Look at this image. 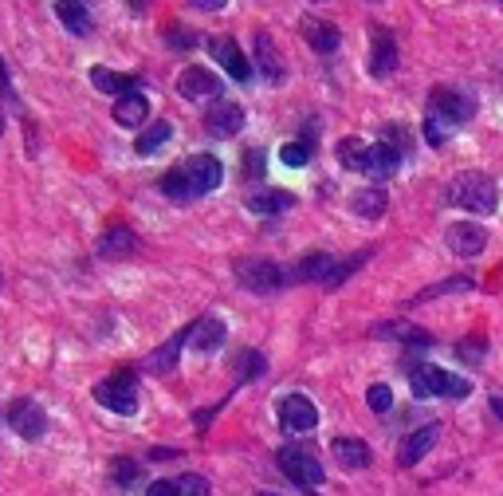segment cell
Returning a JSON list of instances; mask_svg holds the SVG:
<instances>
[{"label": "cell", "instance_id": "22", "mask_svg": "<svg viewBox=\"0 0 503 496\" xmlns=\"http://www.w3.org/2000/svg\"><path fill=\"white\" fill-rule=\"evenodd\" d=\"M91 83L99 87L103 94H134V75H123V71H111V67H91Z\"/></svg>", "mask_w": 503, "mask_h": 496}, {"label": "cell", "instance_id": "11", "mask_svg": "<svg viewBox=\"0 0 503 496\" xmlns=\"http://www.w3.org/2000/svg\"><path fill=\"white\" fill-rule=\"evenodd\" d=\"M224 83L212 75L209 67H185L182 71V79H177V91L185 94V99H193V103H205V99H217Z\"/></svg>", "mask_w": 503, "mask_h": 496}, {"label": "cell", "instance_id": "37", "mask_svg": "<svg viewBox=\"0 0 503 496\" xmlns=\"http://www.w3.org/2000/svg\"><path fill=\"white\" fill-rule=\"evenodd\" d=\"M165 44H170L173 52H193V47H197V32H189V28H170V32H165Z\"/></svg>", "mask_w": 503, "mask_h": 496}, {"label": "cell", "instance_id": "41", "mask_svg": "<svg viewBox=\"0 0 503 496\" xmlns=\"http://www.w3.org/2000/svg\"><path fill=\"white\" fill-rule=\"evenodd\" d=\"M464 288H468V280H449V283H437V288H429L425 295H417V303L433 300V295H440V292H464Z\"/></svg>", "mask_w": 503, "mask_h": 496}, {"label": "cell", "instance_id": "30", "mask_svg": "<svg viewBox=\"0 0 503 496\" xmlns=\"http://www.w3.org/2000/svg\"><path fill=\"white\" fill-rule=\"evenodd\" d=\"M386 193H381V189H358V193L350 197V209L358 213V217H381V213H386Z\"/></svg>", "mask_w": 503, "mask_h": 496}, {"label": "cell", "instance_id": "6", "mask_svg": "<svg viewBox=\"0 0 503 496\" xmlns=\"http://www.w3.org/2000/svg\"><path fill=\"white\" fill-rule=\"evenodd\" d=\"M182 174H185V185L193 197H205L224 182V165L212 158V154H193V158H185Z\"/></svg>", "mask_w": 503, "mask_h": 496}, {"label": "cell", "instance_id": "8", "mask_svg": "<svg viewBox=\"0 0 503 496\" xmlns=\"http://www.w3.org/2000/svg\"><path fill=\"white\" fill-rule=\"evenodd\" d=\"M8 425L24 437V441H35V437H44V430H47V413H44L40 402L16 398V402L8 406Z\"/></svg>", "mask_w": 503, "mask_h": 496}, {"label": "cell", "instance_id": "32", "mask_svg": "<svg viewBox=\"0 0 503 496\" xmlns=\"http://www.w3.org/2000/svg\"><path fill=\"white\" fill-rule=\"evenodd\" d=\"M374 335L378 339H401V342H429V331H421V327H409V323H381V327H374Z\"/></svg>", "mask_w": 503, "mask_h": 496}, {"label": "cell", "instance_id": "18", "mask_svg": "<svg viewBox=\"0 0 503 496\" xmlns=\"http://www.w3.org/2000/svg\"><path fill=\"white\" fill-rule=\"evenodd\" d=\"M401 165V150L390 146V142H374L370 146V158H366V174L370 177H393Z\"/></svg>", "mask_w": 503, "mask_h": 496}, {"label": "cell", "instance_id": "29", "mask_svg": "<svg viewBox=\"0 0 503 496\" xmlns=\"http://www.w3.org/2000/svg\"><path fill=\"white\" fill-rule=\"evenodd\" d=\"M170 134H173V130H170V123H150V126L138 134L134 150L142 154V158H150V154H158V150L165 146V142H170Z\"/></svg>", "mask_w": 503, "mask_h": 496}, {"label": "cell", "instance_id": "19", "mask_svg": "<svg viewBox=\"0 0 503 496\" xmlns=\"http://www.w3.org/2000/svg\"><path fill=\"white\" fill-rule=\"evenodd\" d=\"M398 67V44L386 28H374V55H370V71L374 75H390Z\"/></svg>", "mask_w": 503, "mask_h": 496}, {"label": "cell", "instance_id": "28", "mask_svg": "<svg viewBox=\"0 0 503 496\" xmlns=\"http://www.w3.org/2000/svg\"><path fill=\"white\" fill-rule=\"evenodd\" d=\"M366 158H370V142H362V138H342L339 142V162L346 165V170L366 174Z\"/></svg>", "mask_w": 503, "mask_h": 496}, {"label": "cell", "instance_id": "24", "mask_svg": "<svg viewBox=\"0 0 503 496\" xmlns=\"http://www.w3.org/2000/svg\"><path fill=\"white\" fill-rule=\"evenodd\" d=\"M55 16L64 20V28L71 35L91 32V12H87V5H79V0H55Z\"/></svg>", "mask_w": 503, "mask_h": 496}, {"label": "cell", "instance_id": "43", "mask_svg": "<svg viewBox=\"0 0 503 496\" xmlns=\"http://www.w3.org/2000/svg\"><path fill=\"white\" fill-rule=\"evenodd\" d=\"M480 351H484V335L476 342H464V347H460V354H468V359H480Z\"/></svg>", "mask_w": 503, "mask_h": 496}, {"label": "cell", "instance_id": "45", "mask_svg": "<svg viewBox=\"0 0 503 496\" xmlns=\"http://www.w3.org/2000/svg\"><path fill=\"white\" fill-rule=\"evenodd\" d=\"M0 91H8V67H5V59H0Z\"/></svg>", "mask_w": 503, "mask_h": 496}, {"label": "cell", "instance_id": "17", "mask_svg": "<svg viewBox=\"0 0 503 496\" xmlns=\"http://www.w3.org/2000/svg\"><path fill=\"white\" fill-rule=\"evenodd\" d=\"M248 209L256 217H280V213L295 209V193H287V189H260V193L248 197Z\"/></svg>", "mask_w": 503, "mask_h": 496}, {"label": "cell", "instance_id": "31", "mask_svg": "<svg viewBox=\"0 0 503 496\" xmlns=\"http://www.w3.org/2000/svg\"><path fill=\"white\" fill-rule=\"evenodd\" d=\"M111 481L118 484V489H134V484H142V461L114 457L111 461Z\"/></svg>", "mask_w": 503, "mask_h": 496}, {"label": "cell", "instance_id": "15", "mask_svg": "<svg viewBox=\"0 0 503 496\" xmlns=\"http://www.w3.org/2000/svg\"><path fill=\"white\" fill-rule=\"evenodd\" d=\"M303 40L311 44V52H319V55H330V52H339V44H342V32L334 28L330 20L307 16V20H303Z\"/></svg>", "mask_w": 503, "mask_h": 496}, {"label": "cell", "instance_id": "38", "mask_svg": "<svg viewBox=\"0 0 503 496\" xmlns=\"http://www.w3.org/2000/svg\"><path fill=\"white\" fill-rule=\"evenodd\" d=\"M366 402H370V410H374V413H386V410H393V390L378 382V386H370Z\"/></svg>", "mask_w": 503, "mask_h": 496}, {"label": "cell", "instance_id": "47", "mask_svg": "<svg viewBox=\"0 0 503 496\" xmlns=\"http://www.w3.org/2000/svg\"><path fill=\"white\" fill-rule=\"evenodd\" d=\"M492 406H496V413H499V418H503V398H492Z\"/></svg>", "mask_w": 503, "mask_h": 496}, {"label": "cell", "instance_id": "27", "mask_svg": "<svg viewBox=\"0 0 503 496\" xmlns=\"http://www.w3.org/2000/svg\"><path fill=\"white\" fill-rule=\"evenodd\" d=\"M185 339H189V327L185 331H177V335L165 342V347H158L146 359V371H153V374H162V371H170V366L177 362V354H182V347H185Z\"/></svg>", "mask_w": 503, "mask_h": 496}, {"label": "cell", "instance_id": "26", "mask_svg": "<svg viewBox=\"0 0 503 496\" xmlns=\"http://www.w3.org/2000/svg\"><path fill=\"white\" fill-rule=\"evenodd\" d=\"M330 272H334V260H330L327 253H311V256H303V260L295 264V280H299V283H311V280H322V283H327Z\"/></svg>", "mask_w": 503, "mask_h": 496}, {"label": "cell", "instance_id": "4", "mask_svg": "<svg viewBox=\"0 0 503 496\" xmlns=\"http://www.w3.org/2000/svg\"><path fill=\"white\" fill-rule=\"evenodd\" d=\"M472 111H476V103H472V94L464 87H437L433 94H429V111L425 114H433L445 126L457 130L460 123H468Z\"/></svg>", "mask_w": 503, "mask_h": 496}, {"label": "cell", "instance_id": "20", "mask_svg": "<svg viewBox=\"0 0 503 496\" xmlns=\"http://www.w3.org/2000/svg\"><path fill=\"white\" fill-rule=\"evenodd\" d=\"M334 461L342 469H366L370 465V445L358 441V437H334Z\"/></svg>", "mask_w": 503, "mask_h": 496}, {"label": "cell", "instance_id": "16", "mask_svg": "<svg viewBox=\"0 0 503 496\" xmlns=\"http://www.w3.org/2000/svg\"><path fill=\"white\" fill-rule=\"evenodd\" d=\"M224 335H229V331H224V323H221L217 315H205L201 323L189 327V342H193V347H197L201 354L221 351V347H224Z\"/></svg>", "mask_w": 503, "mask_h": 496}, {"label": "cell", "instance_id": "46", "mask_svg": "<svg viewBox=\"0 0 503 496\" xmlns=\"http://www.w3.org/2000/svg\"><path fill=\"white\" fill-rule=\"evenodd\" d=\"M126 5H130V8H146L150 0H126Z\"/></svg>", "mask_w": 503, "mask_h": 496}, {"label": "cell", "instance_id": "21", "mask_svg": "<svg viewBox=\"0 0 503 496\" xmlns=\"http://www.w3.org/2000/svg\"><path fill=\"white\" fill-rule=\"evenodd\" d=\"M256 59H260V71L268 83H283V59L275 52V40L268 32H256Z\"/></svg>", "mask_w": 503, "mask_h": 496}, {"label": "cell", "instance_id": "14", "mask_svg": "<svg viewBox=\"0 0 503 496\" xmlns=\"http://www.w3.org/2000/svg\"><path fill=\"white\" fill-rule=\"evenodd\" d=\"M205 123H209V130L217 138H236L244 130V106L241 103H217L205 114Z\"/></svg>", "mask_w": 503, "mask_h": 496}, {"label": "cell", "instance_id": "13", "mask_svg": "<svg viewBox=\"0 0 503 496\" xmlns=\"http://www.w3.org/2000/svg\"><path fill=\"white\" fill-rule=\"evenodd\" d=\"M437 433H440V425H437V422H429V425H421V430H413V433L401 441L398 461H401L405 469H413L417 461H425V453L437 445Z\"/></svg>", "mask_w": 503, "mask_h": 496}, {"label": "cell", "instance_id": "36", "mask_svg": "<svg viewBox=\"0 0 503 496\" xmlns=\"http://www.w3.org/2000/svg\"><path fill=\"white\" fill-rule=\"evenodd\" d=\"M209 481L201 477V472H185V477H177V496H209Z\"/></svg>", "mask_w": 503, "mask_h": 496}, {"label": "cell", "instance_id": "49", "mask_svg": "<svg viewBox=\"0 0 503 496\" xmlns=\"http://www.w3.org/2000/svg\"><path fill=\"white\" fill-rule=\"evenodd\" d=\"M260 496H275V492H260Z\"/></svg>", "mask_w": 503, "mask_h": 496}, {"label": "cell", "instance_id": "35", "mask_svg": "<svg viewBox=\"0 0 503 496\" xmlns=\"http://www.w3.org/2000/svg\"><path fill=\"white\" fill-rule=\"evenodd\" d=\"M263 366H268V359H263L260 351H241V354H236V378H256V374H263Z\"/></svg>", "mask_w": 503, "mask_h": 496}, {"label": "cell", "instance_id": "39", "mask_svg": "<svg viewBox=\"0 0 503 496\" xmlns=\"http://www.w3.org/2000/svg\"><path fill=\"white\" fill-rule=\"evenodd\" d=\"M449 130L452 126H445V123H440V118H433V114H425V142H429V146H445V138H449Z\"/></svg>", "mask_w": 503, "mask_h": 496}, {"label": "cell", "instance_id": "2", "mask_svg": "<svg viewBox=\"0 0 503 496\" xmlns=\"http://www.w3.org/2000/svg\"><path fill=\"white\" fill-rule=\"evenodd\" d=\"M413 394L417 398H468L472 394V382L468 378H457L440 366H417L413 371Z\"/></svg>", "mask_w": 503, "mask_h": 496}, {"label": "cell", "instance_id": "3", "mask_svg": "<svg viewBox=\"0 0 503 496\" xmlns=\"http://www.w3.org/2000/svg\"><path fill=\"white\" fill-rule=\"evenodd\" d=\"M280 469L299 484V489H319V484L327 481L322 461L311 453V449H303V445H283L280 449Z\"/></svg>", "mask_w": 503, "mask_h": 496}, {"label": "cell", "instance_id": "33", "mask_svg": "<svg viewBox=\"0 0 503 496\" xmlns=\"http://www.w3.org/2000/svg\"><path fill=\"white\" fill-rule=\"evenodd\" d=\"M311 154H315V146H311V138H291V142H283V150H280V158L283 165H307L311 162Z\"/></svg>", "mask_w": 503, "mask_h": 496}, {"label": "cell", "instance_id": "34", "mask_svg": "<svg viewBox=\"0 0 503 496\" xmlns=\"http://www.w3.org/2000/svg\"><path fill=\"white\" fill-rule=\"evenodd\" d=\"M162 193L165 197H173V201H189L193 193H189V185H185V174H182V165L170 174H162Z\"/></svg>", "mask_w": 503, "mask_h": 496}, {"label": "cell", "instance_id": "48", "mask_svg": "<svg viewBox=\"0 0 503 496\" xmlns=\"http://www.w3.org/2000/svg\"><path fill=\"white\" fill-rule=\"evenodd\" d=\"M0 134H5V114H0Z\"/></svg>", "mask_w": 503, "mask_h": 496}, {"label": "cell", "instance_id": "25", "mask_svg": "<svg viewBox=\"0 0 503 496\" xmlns=\"http://www.w3.org/2000/svg\"><path fill=\"white\" fill-rule=\"evenodd\" d=\"M130 253H134V233H130L126 224H114V229H106V233H103V241H99V256L118 260V256H130Z\"/></svg>", "mask_w": 503, "mask_h": 496}, {"label": "cell", "instance_id": "12", "mask_svg": "<svg viewBox=\"0 0 503 496\" xmlns=\"http://www.w3.org/2000/svg\"><path fill=\"white\" fill-rule=\"evenodd\" d=\"M445 241L457 256H480L488 248V229H480V224H472V221H457V224H449Z\"/></svg>", "mask_w": 503, "mask_h": 496}, {"label": "cell", "instance_id": "42", "mask_svg": "<svg viewBox=\"0 0 503 496\" xmlns=\"http://www.w3.org/2000/svg\"><path fill=\"white\" fill-rule=\"evenodd\" d=\"M146 496H177V484L173 481H153Z\"/></svg>", "mask_w": 503, "mask_h": 496}, {"label": "cell", "instance_id": "5", "mask_svg": "<svg viewBox=\"0 0 503 496\" xmlns=\"http://www.w3.org/2000/svg\"><path fill=\"white\" fill-rule=\"evenodd\" d=\"M94 398H99V406L106 410H114V413H134L138 410V382H134V374L123 371V374H114V378H106V382L94 386Z\"/></svg>", "mask_w": 503, "mask_h": 496}, {"label": "cell", "instance_id": "9", "mask_svg": "<svg viewBox=\"0 0 503 496\" xmlns=\"http://www.w3.org/2000/svg\"><path fill=\"white\" fill-rule=\"evenodd\" d=\"M236 276H241L244 288L263 295V292H275L283 283V268L271 264V260H241V264H236Z\"/></svg>", "mask_w": 503, "mask_h": 496}, {"label": "cell", "instance_id": "10", "mask_svg": "<svg viewBox=\"0 0 503 496\" xmlns=\"http://www.w3.org/2000/svg\"><path fill=\"white\" fill-rule=\"evenodd\" d=\"M209 52L217 55V64L229 71L236 83H248V79H252V64H248V55L241 52V44H236L232 35H212V40H209Z\"/></svg>", "mask_w": 503, "mask_h": 496}, {"label": "cell", "instance_id": "40", "mask_svg": "<svg viewBox=\"0 0 503 496\" xmlns=\"http://www.w3.org/2000/svg\"><path fill=\"white\" fill-rule=\"evenodd\" d=\"M244 174L252 177V182H256V177H268V174H263V150L260 146H252L244 154Z\"/></svg>", "mask_w": 503, "mask_h": 496}, {"label": "cell", "instance_id": "7", "mask_svg": "<svg viewBox=\"0 0 503 496\" xmlns=\"http://www.w3.org/2000/svg\"><path fill=\"white\" fill-rule=\"evenodd\" d=\"M280 425L287 433H295V437H303L311 433L319 425V410H315V402L303 398V394H287L280 402Z\"/></svg>", "mask_w": 503, "mask_h": 496}, {"label": "cell", "instance_id": "1", "mask_svg": "<svg viewBox=\"0 0 503 496\" xmlns=\"http://www.w3.org/2000/svg\"><path fill=\"white\" fill-rule=\"evenodd\" d=\"M449 197L457 201L460 209H468V213H492V209L499 205V189H496V182H492L488 174H476V170L452 177Z\"/></svg>", "mask_w": 503, "mask_h": 496}, {"label": "cell", "instance_id": "44", "mask_svg": "<svg viewBox=\"0 0 503 496\" xmlns=\"http://www.w3.org/2000/svg\"><path fill=\"white\" fill-rule=\"evenodd\" d=\"M224 5H229V0H193V8H205V12H217Z\"/></svg>", "mask_w": 503, "mask_h": 496}, {"label": "cell", "instance_id": "23", "mask_svg": "<svg viewBox=\"0 0 503 496\" xmlns=\"http://www.w3.org/2000/svg\"><path fill=\"white\" fill-rule=\"evenodd\" d=\"M114 118H118V126H142L150 118V103H146V94H123V99L114 103Z\"/></svg>", "mask_w": 503, "mask_h": 496}]
</instances>
